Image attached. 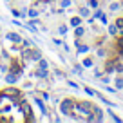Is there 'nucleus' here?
Wrapping results in <instances>:
<instances>
[{
    "instance_id": "nucleus-25",
    "label": "nucleus",
    "mask_w": 123,
    "mask_h": 123,
    "mask_svg": "<svg viewBox=\"0 0 123 123\" xmlns=\"http://www.w3.org/2000/svg\"><path fill=\"white\" fill-rule=\"evenodd\" d=\"M89 4H91V7H94V9H96V7H98V0H91Z\"/></svg>"
},
{
    "instance_id": "nucleus-12",
    "label": "nucleus",
    "mask_w": 123,
    "mask_h": 123,
    "mask_svg": "<svg viewBox=\"0 0 123 123\" xmlns=\"http://www.w3.org/2000/svg\"><path fill=\"white\" fill-rule=\"evenodd\" d=\"M76 45H78V53H80V54H81V53H87V51H89V47H87V45H81L80 42H76Z\"/></svg>"
},
{
    "instance_id": "nucleus-11",
    "label": "nucleus",
    "mask_w": 123,
    "mask_h": 123,
    "mask_svg": "<svg viewBox=\"0 0 123 123\" xmlns=\"http://www.w3.org/2000/svg\"><path fill=\"white\" fill-rule=\"evenodd\" d=\"M71 25H73V27H76V25H81V18H78V16L71 18Z\"/></svg>"
},
{
    "instance_id": "nucleus-3",
    "label": "nucleus",
    "mask_w": 123,
    "mask_h": 123,
    "mask_svg": "<svg viewBox=\"0 0 123 123\" xmlns=\"http://www.w3.org/2000/svg\"><path fill=\"white\" fill-rule=\"evenodd\" d=\"M6 40L11 42V43H22V36H20L18 33H11V31L6 35Z\"/></svg>"
},
{
    "instance_id": "nucleus-13",
    "label": "nucleus",
    "mask_w": 123,
    "mask_h": 123,
    "mask_svg": "<svg viewBox=\"0 0 123 123\" xmlns=\"http://www.w3.org/2000/svg\"><path fill=\"white\" fill-rule=\"evenodd\" d=\"M22 47H24V49H25V47H33V42H31V40H24L22 38Z\"/></svg>"
},
{
    "instance_id": "nucleus-17",
    "label": "nucleus",
    "mask_w": 123,
    "mask_h": 123,
    "mask_svg": "<svg viewBox=\"0 0 123 123\" xmlns=\"http://www.w3.org/2000/svg\"><path fill=\"white\" fill-rule=\"evenodd\" d=\"M27 15H29V16H31V18H36V16H38V15H40V13H38V11H36V9H31V11H29V13H27Z\"/></svg>"
},
{
    "instance_id": "nucleus-8",
    "label": "nucleus",
    "mask_w": 123,
    "mask_h": 123,
    "mask_svg": "<svg viewBox=\"0 0 123 123\" xmlns=\"http://www.w3.org/2000/svg\"><path fill=\"white\" fill-rule=\"evenodd\" d=\"M47 74H49V71H47V69H36L35 76H38V78H47Z\"/></svg>"
},
{
    "instance_id": "nucleus-4",
    "label": "nucleus",
    "mask_w": 123,
    "mask_h": 123,
    "mask_svg": "<svg viewBox=\"0 0 123 123\" xmlns=\"http://www.w3.org/2000/svg\"><path fill=\"white\" fill-rule=\"evenodd\" d=\"M18 74H16V73H13V71H11V73H7V74H6V81H7V83L9 85H13V83H16V80H18Z\"/></svg>"
},
{
    "instance_id": "nucleus-20",
    "label": "nucleus",
    "mask_w": 123,
    "mask_h": 123,
    "mask_svg": "<svg viewBox=\"0 0 123 123\" xmlns=\"http://www.w3.org/2000/svg\"><path fill=\"white\" fill-rule=\"evenodd\" d=\"M60 6H62V7H69V6H71V0H62Z\"/></svg>"
},
{
    "instance_id": "nucleus-10",
    "label": "nucleus",
    "mask_w": 123,
    "mask_h": 123,
    "mask_svg": "<svg viewBox=\"0 0 123 123\" xmlns=\"http://www.w3.org/2000/svg\"><path fill=\"white\" fill-rule=\"evenodd\" d=\"M83 33H85V29H83V27H81V25H76V31H74V35H76V38H80V36L83 35Z\"/></svg>"
},
{
    "instance_id": "nucleus-14",
    "label": "nucleus",
    "mask_w": 123,
    "mask_h": 123,
    "mask_svg": "<svg viewBox=\"0 0 123 123\" xmlns=\"http://www.w3.org/2000/svg\"><path fill=\"white\" fill-rule=\"evenodd\" d=\"M109 33H111V35H116V33H118V27H116V24L109 25Z\"/></svg>"
},
{
    "instance_id": "nucleus-16",
    "label": "nucleus",
    "mask_w": 123,
    "mask_h": 123,
    "mask_svg": "<svg viewBox=\"0 0 123 123\" xmlns=\"http://www.w3.org/2000/svg\"><path fill=\"white\" fill-rule=\"evenodd\" d=\"M83 91H85V92H87L89 96H98V92H94V91H92V89H89V87H85V89H83Z\"/></svg>"
},
{
    "instance_id": "nucleus-19",
    "label": "nucleus",
    "mask_w": 123,
    "mask_h": 123,
    "mask_svg": "<svg viewBox=\"0 0 123 123\" xmlns=\"http://www.w3.org/2000/svg\"><path fill=\"white\" fill-rule=\"evenodd\" d=\"M116 27H118V29H123V18H118V20H116Z\"/></svg>"
},
{
    "instance_id": "nucleus-27",
    "label": "nucleus",
    "mask_w": 123,
    "mask_h": 123,
    "mask_svg": "<svg viewBox=\"0 0 123 123\" xmlns=\"http://www.w3.org/2000/svg\"><path fill=\"white\" fill-rule=\"evenodd\" d=\"M116 73H123V65H121V63H118V65H116Z\"/></svg>"
},
{
    "instance_id": "nucleus-5",
    "label": "nucleus",
    "mask_w": 123,
    "mask_h": 123,
    "mask_svg": "<svg viewBox=\"0 0 123 123\" xmlns=\"http://www.w3.org/2000/svg\"><path fill=\"white\" fill-rule=\"evenodd\" d=\"M9 71H13V73H16V74L20 76V74H22V65H20L18 62L13 60V62H11V65H9Z\"/></svg>"
},
{
    "instance_id": "nucleus-2",
    "label": "nucleus",
    "mask_w": 123,
    "mask_h": 123,
    "mask_svg": "<svg viewBox=\"0 0 123 123\" xmlns=\"http://www.w3.org/2000/svg\"><path fill=\"white\" fill-rule=\"evenodd\" d=\"M73 109H74V101L71 100V98H69V100H63L60 103V112L63 116H71V114H73Z\"/></svg>"
},
{
    "instance_id": "nucleus-21",
    "label": "nucleus",
    "mask_w": 123,
    "mask_h": 123,
    "mask_svg": "<svg viewBox=\"0 0 123 123\" xmlns=\"http://www.w3.org/2000/svg\"><path fill=\"white\" fill-rule=\"evenodd\" d=\"M80 15H81V16H89V9H87V7H81V9H80Z\"/></svg>"
},
{
    "instance_id": "nucleus-22",
    "label": "nucleus",
    "mask_w": 123,
    "mask_h": 123,
    "mask_svg": "<svg viewBox=\"0 0 123 123\" xmlns=\"http://www.w3.org/2000/svg\"><path fill=\"white\" fill-rule=\"evenodd\" d=\"M11 15L15 16V18H18V16H22V13H20L18 9H13V11H11Z\"/></svg>"
},
{
    "instance_id": "nucleus-18",
    "label": "nucleus",
    "mask_w": 123,
    "mask_h": 123,
    "mask_svg": "<svg viewBox=\"0 0 123 123\" xmlns=\"http://www.w3.org/2000/svg\"><path fill=\"white\" fill-rule=\"evenodd\" d=\"M92 65V60H91V58H85V60H83V67H91Z\"/></svg>"
},
{
    "instance_id": "nucleus-23",
    "label": "nucleus",
    "mask_w": 123,
    "mask_h": 123,
    "mask_svg": "<svg viewBox=\"0 0 123 123\" xmlns=\"http://www.w3.org/2000/svg\"><path fill=\"white\" fill-rule=\"evenodd\" d=\"M118 9H119V4H116V2L111 4V11H118Z\"/></svg>"
},
{
    "instance_id": "nucleus-24",
    "label": "nucleus",
    "mask_w": 123,
    "mask_h": 123,
    "mask_svg": "<svg viewBox=\"0 0 123 123\" xmlns=\"http://www.w3.org/2000/svg\"><path fill=\"white\" fill-rule=\"evenodd\" d=\"M74 73H76V74H81V65H74Z\"/></svg>"
},
{
    "instance_id": "nucleus-29",
    "label": "nucleus",
    "mask_w": 123,
    "mask_h": 123,
    "mask_svg": "<svg viewBox=\"0 0 123 123\" xmlns=\"http://www.w3.org/2000/svg\"><path fill=\"white\" fill-rule=\"evenodd\" d=\"M69 85H71L73 89H78V83H74V81H69Z\"/></svg>"
},
{
    "instance_id": "nucleus-1",
    "label": "nucleus",
    "mask_w": 123,
    "mask_h": 123,
    "mask_svg": "<svg viewBox=\"0 0 123 123\" xmlns=\"http://www.w3.org/2000/svg\"><path fill=\"white\" fill-rule=\"evenodd\" d=\"M42 54H40L38 49H31V47H25L22 53V60L24 62H29V60H40Z\"/></svg>"
},
{
    "instance_id": "nucleus-7",
    "label": "nucleus",
    "mask_w": 123,
    "mask_h": 123,
    "mask_svg": "<svg viewBox=\"0 0 123 123\" xmlns=\"http://www.w3.org/2000/svg\"><path fill=\"white\" fill-rule=\"evenodd\" d=\"M4 92H6V96H15V98H18V96H20V92L16 91V89H13V87H11V89H6Z\"/></svg>"
},
{
    "instance_id": "nucleus-15",
    "label": "nucleus",
    "mask_w": 123,
    "mask_h": 123,
    "mask_svg": "<svg viewBox=\"0 0 123 123\" xmlns=\"http://www.w3.org/2000/svg\"><path fill=\"white\" fill-rule=\"evenodd\" d=\"M116 89H123V78H116Z\"/></svg>"
},
{
    "instance_id": "nucleus-28",
    "label": "nucleus",
    "mask_w": 123,
    "mask_h": 123,
    "mask_svg": "<svg viewBox=\"0 0 123 123\" xmlns=\"http://www.w3.org/2000/svg\"><path fill=\"white\" fill-rule=\"evenodd\" d=\"M42 98H43V100H49V98H51L49 92H42Z\"/></svg>"
},
{
    "instance_id": "nucleus-6",
    "label": "nucleus",
    "mask_w": 123,
    "mask_h": 123,
    "mask_svg": "<svg viewBox=\"0 0 123 123\" xmlns=\"http://www.w3.org/2000/svg\"><path fill=\"white\" fill-rule=\"evenodd\" d=\"M35 103H36V105H38V109H40V112H42V114H43V116H45V114H47V109H45V105H43V101H42V100H40V98H36V100H35Z\"/></svg>"
},
{
    "instance_id": "nucleus-26",
    "label": "nucleus",
    "mask_w": 123,
    "mask_h": 123,
    "mask_svg": "<svg viewBox=\"0 0 123 123\" xmlns=\"http://www.w3.org/2000/svg\"><path fill=\"white\" fill-rule=\"evenodd\" d=\"M58 31H60L62 35H65V33H67V27L65 25H60V29H58Z\"/></svg>"
},
{
    "instance_id": "nucleus-9",
    "label": "nucleus",
    "mask_w": 123,
    "mask_h": 123,
    "mask_svg": "<svg viewBox=\"0 0 123 123\" xmlns=\"http://www.w3.org/2000/svg\"><path fill=\"white\" fill-rule=\"evenodd\" d=\"M38 69H49V63H47V60L40 58V60H38Z\"/></svg>"
}]
</instances>
